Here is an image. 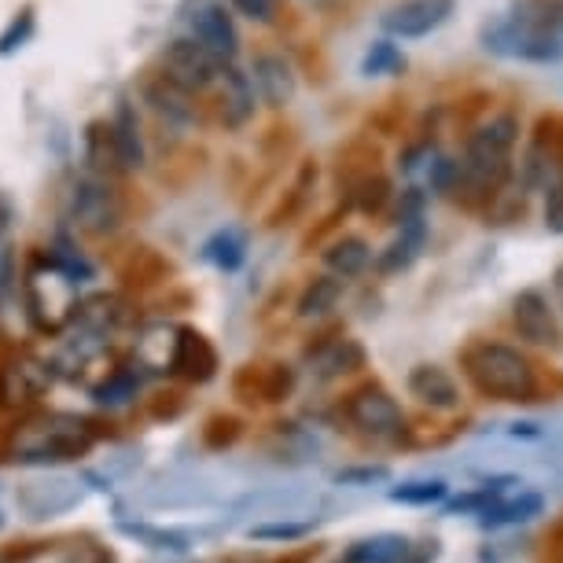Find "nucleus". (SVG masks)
I'll return each mask as SVG.
<instances>
[{
    "label": "nucleus",
    "instance_id": "5701e85b",
    "mask_svg": "<svg viewBox=\"0 0 563 563\" xmlns=\"http://www.w3.org/2000/svg\"><path fill=\"white\" fill-rule=\"evenodd\" d=\"M111 133H114V147H119L122 169H141L144 166V141H141V125H136V114L130 103H122L119 114L111 119Z\"/></svg>",
    "mask_w": 563,
    "mask_h": 563
},
{
    "label": "nucleus",
    "instance_id": "9b49d317",
    "mask_svg": "<svg viewBox=\"0 0 563 563\" xmlns=\"http://www.w3.org/2000/svg\"><path fill=\"white\" fill-rule=\"evenodd\" d=\"M512 324L519 339L534 346H545V350H560L563 346V328L556 321V310L549 306V299L541 291H519L516 302H512Z\"/></svg>",
    "mask_w": 563,
    "mask_h": 563
},
{
    "label": "nucleus",
    "instance_id": "f704fd0d",
    "mask_svg": "<svg viewBox=\"0 0 563 563\" xmlns=\"http://www.w3.org/2000/svg\"><path fill=\"white\" fill-rule=\"evenodd\" d=\"M30 34H34V8H23V12L8 23L4 34H0V56H12V52H19L30 41Z\"/></svg>",
    "mask_w": 563,
    "mask_h": 563
},
{
    "label": "nucleus",
    "instance_id": "72a5a7b5",
    "mask_svg": "<svg viewBox=\"0 0 563 563\" xmlns=\"http://www.w3.org/2000/svg\"><path fill=\"white\" fill-rule=\"evenodd\" d=\"M390 497L401 505H434L445 497V483L439 479H420V483H406V486H395Z\"/></svg>",
    "mask_w": 563,
    "mask_h": 563
},
{
    "label": "nucleus",
    "instance_id": "37998d69",
    "mask_svg": "<svg viewBox=\"0 0 563 563\" xmlns=\"http://www.w3.org/2000/svg\"><path fill=\"white\" fill-rule=\"evenodd\" d=\"M439 541H420V545H409V552H406V556H401L398 563H434V560H439Z\"/></svg>",
    "mask_w": 563,
    "mask_h": 563
},
{
    "label": "nucleus",
    "instance_id": "aec40b11",
    "mask_svg": "<svg viewBox=\"0 0 563 563\" xmlns=\"http://www.w3.org/2000/svg\"><path fill=\"white\" fill-rule=\"evenodd\" d=\"M310 361L317 379H335L365 365V346L354 343V339H328L317 350L310 346Z\"/></svg>",
    "mask_w": 563,
    "mask_h": 563
},
{
    "label": "nucleus",
    "instance_id": "2f4dec72",
    "mask_svg": "<svg viewBox=\"0 0 563 563\" xmlns=\"http://www.w3.org/2000/svg\"><path fill=\"white\" fill-rule=\"evenodd\" d=\"M89 328H97V332H103V328H114L122 321V302L111 299V295H97V299H89L85 306H78V313Z\"/></svg>",
    "mask_w": 563,
    "mask_h": 563
},
{
    "label": "nucleus",
    "instance_id": "39448f33",
    "mask_svg": "<svg viewBox=\"0 0 563 563\" xmlns=\"http://www.w3.org/2000/svg\"><path fill=\"white\" fill-rule=\"evenodd\" d=\"M486 48L497 52V56L523 59V63H560L563 59V37L556 30L534 26L519 15H508L486 30Z\"/></svg>",
    "mask_w": 563,
    "mask_h": 563
},
{
    "label": "nucleus",
    "instance_id": "dca6fc26",
    "mask_svg": "<svg viewBox=\"0 0 563 563\" xmlns=\"http://www.w3.org/2000/svg\"><path fill=\"white\" fill-rule=\"evenodd\" d=\"M295 67L276 52H262L254 56V89L269 108H288L295 97Z\"/></svg>",
    "mask_w": 563,
    "mask_h": 563
},
{
    "label": "nucleus",
    "instance_id": "4468645a",
    "mask_svg": "<svg viewBox=\"0 0 563 563\" xmlns=\"http://www.w3.org/2000/svg\"><path fill=\"white\" fill-rule=\"evenodd\" d=\"M192 37L203 45L210 56L221 63H232L240 52V30L225 12V4H203L192 15Z\"/></svg>",
    "mask_w": 563,
    "mask_h": 563
},
{
    "label": "nucleus",
    "instance_id": "4be33fe9",
    "mask_svg": "<svg viewBox=\"0 0 563 563\" xmlns=\"http://www.w3.org/2000/svg\"><path fill=\"white\" fill-rule=\"evenodd\" d=\"M412 541L401 534H372L346 549V563H398Z\"/></svg>",
    "mask_w": 563,
    "mask_h": 563
},
{
    "label": "nucleus",
    "instance_id": "79ce46f5",
    "mask_svg": "<svg viewBox=\"0 0 563 563\" xmlns=\"http://www.w3.org/2000/svg\"><path fill=\"white\" fill-rule=\"evenodd\" d=\"M232 8H236L240 15L254 19V23H273V15H276V0H232Z\"/></svg>",
    "mask_w": 563,
    "mask_h": 563
},
{
    "label": "nucleus",
    "instance_id": "20e7f679",
    "mask_svg": "<svg viewBox=\"0 0 563 563\" xmlns=\"http://www.w3.org/2000/svg\"><path fill=\"white\" fill-rule=\"evenodd\" d=\"M67 214L74 229L89 232V236H111L125 218V199L108 177H81L70 188Z\"/></svg>",
    "mask_w": 563,
    "mask_h": 563
},
{
    "label": "nucleus",
    "instance_id": "c03bdc74",
    "mask_svg": "<svg viewBox=\"0 0 563 563\" xmlns=\"http://www.w3.org/2000/svg\"><path fill=\"white\" fill-rule=\"evenodd\" d=\"M317 545H306V549H299V552H288L284 560H273V563H313V556H317Z\"/></svg>",
    "mask_w": 563,
    "mask_h": 563
},
{
    "label": "nucleus",
    "instance_id": "1a4fd4ad",
    "mask_svg": "<svg viewBox=\"0 0 563 563\" xmlns=\"http://www.w3.org/2000/svg\"><path fill=\"white\" fill-rule=\"evenodd\" d=\"M163 74L169 81H177V85H185L188 92H203L210 89V85L218 81V74L225 63L214 59L210 52L199 45L196 37H177V41H169V45L163 48Z\"/></svg>",
    "mask_w": 563,
    "mask_h": 563
},
{
    "label": "nucleus",
    "instance_id": "f257e3e1",
    "mask_svg": "<svg viewBox=\"0 0 563 563\" xmlns=\"http://www.w3.org/2000/svg\"><path fill=\"white\" fill-rule=\"evenodd\" d=\"M519 144V119L516 114H494L479 130L467 136L464 158L456 163V188L467 196H497L505 180L512 177V152Z\"/></svg>",
    "mask_w": 563,
    "mask_h": 563
},
{
    "label": "nucleus",
    "instance_id": "393cba45",
    "mask_svg": "<svg viewBox=\"0 0 563 563\" xmlns=\"http://www.w3.org/2000/svg\"><path fill=\"white\" fill-rule=\"evenodd\" d=\"M85 158L92 163L97 174H119L122 169V158H119V147H114V133H111V122H92L89 133H85Z\"/></svg>",
    "mask_w": 563,
    "mask_h": 563
},
{
    "label": "nucleus",
    "instance_id": "0eeeda50",
    "mask_svg": "<svg viewBox=\"0 0 563 563\" xmlns=\"http://www.w3.org/2000/svg\"><path fill=\"white\" fill-rule=\"evenodd\" d=\"M343 412L365 439H376V442H395L398 434L406 431L401 406L379 384H365L361 390H354V395L346 398Z\"/></svg>",
    "mask_w": 563,
    "mask_h": 563
},
{
    "label": "nucleus",
    "instance_id": "a211bd4d",
    "mask_svg": "<svg viewBox=\"0 0 563 563\" xmlns=\"http://www.w3.org/2000/svg\"><path fill=\"white\" fill-rule=\"evenodd\" d=\"M409 395L417 398L420 406H431V409H456L461 406L456 379L442 365H417L412 368L409 372Z\"/></svg>",
    "mask_w": 563,
    "mask_h": 563
},
{
    "label": "nucleus",
    "instance_id": "473e14b6",
    "mask_svg": "<svg viewBox=\"0 0 563 563\" xmlns=\"http://www.w3.org/2000/svg\"><path fill=\"white\" fill-rule=\"evenodd\" d=\"M387 199H390V185H387V177H379V174H368L354 192H350V203L357 210H365V214H379Z\"/></svg>",
    "mask_w": 563,
    "mask_h": 563
},
{
    "label": "nucleus",
    "instance_id": "c9c22d12",
    "mask_svg": "<svg viewBox=\"0 0 563 563\" xmlns=\"http://www.w3.org/2000/svg\"><path fill=\"white\" fill-rule=\"evenodd\" d=\"M119 530L130 538H144L152 549H185L188 545V538L174 534V530H155V527H141V523H119Z\"/></svg>",
    "mask_w": 563,
    "mask_h": 563
},
{
    "label": "nucleus",
    "instance_id": "b1692460",
    "mask_svg": "<svg viewBox=\"0 0 563 563\" xmlns=\"http://www.w3.org/2000/svg\"><path fill=\"white\" fill-rule=\"evenodd\" d=\"M339 299H343V280H339V276H317V280L306 284V291L299 299V317L317 321V317L332 313Z\"/></svg>",
    "mask_w": 563,
    "mask_h": 563
},
{
    "label": "nucleus",
    "instance_id": "412c9836",
    "mask_svg": "<svg viewBox=\"0 0 563 563\" xmlns=\"http://www.w3.org/2000/svg\"><path fill=\"white\" fill-rule=\"evenodd\" d=\"M321 258H324L328 273H332V276H339V280H354V276H361L368 269L372 251H368V243L361 236H339V240L328 243Z\"/></svg>",
    "mask_w": 563,
    "mask_h": 563
},
{
    "label": "nucleus",
    "instance_id": "7c9ffc66",
    "mask_svg": "<svg viewBox=\"0 0 563 563\" xmlns=\"http://www.w3.org/2000/svg\"><path fill=\"white\" fill-rule=\"evenodd\" d=\"M56 549V538H15L0 545V563H37Z\"/></svg>",
    "mask_w": 563,
    "mask_h": 563
},
{
    "label": "nucleus",
    "instance_id": "e433bc0d",
    "mask_svg": "<svg viewBox=\"0 0 563 563\" xmlns=\"http://www.w3.org/2000/svg\"><path fill=\"white\" fill-rule=\"evenodd\" d=\"M59 563H119V556H114V549H108L103 541L81 538L78 545L67 549V556H63Z\"/></svg>",
    "mask_w": 563,
    "mask_h": 563
},
{
    "label": "nucleus",
    "instance_id": "4c0bfd02",
    "mask_svg": "<svg viewBox=\"0 0 563 563\" xmlns=\"http://www.w3.org/2000/svg\"><path fill=\"white\" fill-rule=\"evenodd\" d=\"M310 523H262V527H251V538L254 541H299L310 534Z\"/></svg>",
    "mask_w": 563,
    "mask_h": 563
},
{
    "label": "nucleus",
    "instance_id": "6e6552de",
    "mask_svg": "<svg viewBox=\"0 0 563 563\" xmlns=\"http://www.w3.org/2000/svg\"><path fill=\"white\" fill-rule=\"evenodd\" d=\"M423 243H428V221H423V196L417 188H409L401 196L398 207V236L390 240V247L379 254V273H401L420 258Z\"/></svg>",
    "mask_w": 563,
    "mask_h": 563
},
{
    "label": "nucleus",
    "instance_id": "f8f14e48",
    "mask_svg": "<svg viewBox=\"0 0 563 563\" xmlns=\"http://www.w3.org/2000/svg\"><path fill=\"white\" fill-rule=\"evenodd\" d=\"M232 390L247 406H254V401L276 406V401H284L295 390V368L280 365V361H273V365H243L236 379H232Z\"/></svg>",
    "mask_w": 563,
    "mask_h": 563
},
{
    "label": "nucleus",
    "instance_id": "f03ea898",
    "mask_svg": "<svg viewBox=\"0 0 563 563\" xmlns=\"http://www.w3.org/2000/svg\"><path fill=\"white\" fill-rule=\"evenodd\" d=\"M97 445L92 420L70 417V412H48V417L26 420L12 434V461L19 464H67L89 456Z\"/></svg>",
    "mask_w": 563,
    "mask_h": 563
},
{
    "label": "nucleus",
    "instance_id": "423d86ee",
    "mask_svg": "<svg viewBox=\"0 0 563 563\" xmlns=\"http://www.w3.org/2000/svg\"><path fill=\"white\" fill-rule=\"evenodd\" d=\"M74 288V273H67L56 258L41 262L34 273L26 276V306H30V321H34L41 332H59L63 324L78 313V306L70 302H56V291Z\"/></svg>",
    "mask_w": 563,
    "mask_h": 563
},
{
    "label": "nucleus",
    "instance_id": "cd10ccee",
    "mask_svg": "<svg viewBox=\"0 0 563 563\" xmlns=\"http://www.w3.org/2000/svg\"><path fill=\"white\" fill-rule=\"evenodd\" d=\"M361 70H365L368 78L401 74V70H406V52H401L395 41H376V45L365 52V63H361Z\"/></svg>",
    "mask_w": 563,
    "mask_h": 563
},
{
    "label": "nucleus",
    "instance_id": "bb28decb",
    "mask_svg": "<svg viewBox=\"0 0 563 563\" xmlns=\"http://www.w3.org/2000/svg\"><path fill=\"white\" fill-rule=\"evenodd\" d=\"M243 236L240 232H232V229H225V232H218V236H210L207 240V247H203V254L210 262L218 265V269H225V273H236L240 265H243Z\"/></svg>",
    "mask_w": 563,
    "mask_h": 563
},
{
    "label": "nucleus",
    "instance_id": "6ab92c4d",
    "mask_svg": "<svg viewBox=\"0 0 563 563\" xmlns=\"http://www.w3.org/2000/svg\"><path fill=\"white\" fill-rule=\"evenodd\" d=\"M144 100L152 103L155 114H163L166 122H192L196 114V103H192V92L185 89V85L169 81L163 70L155 74V78L144 81Z\"/></svg>",
    "mask_w": 563,
    "mask_h": 563
},
{
    "label": "nucleus",
    "instance_id": "ddd939ff",
    "mask_svg": "<svg viewBox=\"0 0 563 563\" xmlns=\"http://www.w3.org/2000/svg\"><path fill=\"white\" fill-rule=\"evenodd\" d=\"M450 15H453V0H401V4H395L384 15V30L401 41L428 37L431 30L450 23Z\"/></svg>",
    "mask_w": 563,
    "mask_h": 563
},
{
    "label": "nucleus",
    "instance_id": "a18cd8bd",
    "mask_svg": "<svg viewBox=\"0 0 563 563\" xmlns=\"http://www.w3.org/2000/svg\"><path fill=\"white\" fill-rule=\"evenodd\" d=\"M552 291H556V299H560V306H563V265L556 273H552Z\"/></svg>",
    "mask_w": 563,
    "mask_h": 563
},
{
    "label": "nucleus",
    "instance_id": "a19ab883",
    "mask_svg": "<svg viewBox=\"0 0 563 563\" xmlns=\"http://www.w3.org/2000/svg\"><path fill=\"white\" fill-rule=\"evenodd\" d=\"M387 467L384 464H372V467H350V472H339L335 483L339 486H357V483H384L387 479Z\"/></svg>",
    "mask_w": 563,
    "mask_h": 563
},
{
    "label": "nucleus",
    "instance_id": "7ed1b4c3",
    "mask_svg": "<svg viewBox=\"0 0 563 563\" xmlns=\"http://www.w3.org/2000/svg\"><path fill=\"white\" fill-rule=\"evenodd\" d=\"M464 376L494 401H530L538 395V372L527 354L508 343H472L461 354Z\"/></svg>",
    "mask_w": 563,
    "mask_h": 563
},
{
    "label": "nucleus",
    "instance_id": "9d476101",
    "mask_svg": "<svg viewBox=\"0 0 563 563\" xmlns=\"http://www.w3.org/2000/svg\"><path fill=\"white\" fill-rule=\"evenodd\" d=\"M166 372H174L185 384H210L218 376L214 343L203 332H196V328H177L174 339H169Z\"/></svg>",
    "mask_w": 563,
    "mask_h": 563
},
{
    "label": "nucleus",
    "instance_id": "ea45409f",
    "mask_svg": "<svg viewBox=\"0 0 563 563\" xmlns=\"http://www.w3.org/2000/svg\"><path fill=\"white\" fill-rule=\"evenodd\" d=\"M545 225L552 232H563V169L552 177V185L545 188Z\"/></svg>",
    "mask_w": 563,
    "mask_h": 563
},
{
    "label": "nucleus",
    "instance_id": "f3484780",
    "mask_svg": "<svg viewBox=\"0 0 563 563\" xmlns=\"http://www.w3.org/2000/svg\"><path fill=\"white\" fill-rule=\"evenodd\" d=\"M218 114H221V122L225 125H243L254 114V81L247 78L243 70H236L232 63H225L218 74Z\"/></svg>",
    "mask_w": 563,
    "mask_h": 563
},
{
    "label": "nucleus",
    "instance_id": "58836bf2",
    "mask_svg": "<svg viewBox=\"0 0 563 563\" xmlns=\"http://www.w3.org/2000/svg\"><path fill=\"white\" fill-rule=\"evenodd\" d=\"M185 395L180 390H158V395L147 401V412H152L155 420H177L180 412H185Z\"/></svg>",
    "mask_w": 563,
    "mask_h": 563
},
{
    "label": "nucleus",
    "instance_id": "a878e982",
    "mask_svg": "<svg viewBox=\"0 0 563 563\" xmlns=\"http://www.w3.org/2000/svg\"><path fill=\"white\" fill-rule=\"evenodd\" d=\"M545 508V497L541 494H519L516 501H505V505H490L483 512V527H512V523H527V519L541 516Z\"/></svg>",
    "mask_w": 563,
    "mask_h": 563
},
{
    "label": "nucleus",
    "instance_id": "c85d7f7f",
    "mask_svg": "<svg viewBox=\"0 0 563 563\" xmlns=\"http://www.w3.org/2000/svg\"><path fill=\"white\" fill-rule=\"evenodd\" d=\"M243 439V420L240 417H232V412H218V417H210L203 423V445L207 450H232Z\"/></svg>",
    "mask_w": 563,
    "mask_h": 563
},
{
    "label": "nucleus",
    "instance_id": "c756f323",
    "mask_svg": "<svg viewBox=\"0 0 563 563\" xmlns=\"http://www.w3.org/2000/svg\"><path fill=\"white\" fill-rule=\"evenodd\" d=\"M136 387H141V379H136L133 368H119L111 372L103 384L92 390V398L100 401V406H122V401H130L136 395Z\"/></svg>",
    "mask_w": 563,
    "mask_h": 563
},
{
    "label": "nucleus",
    "instance_id": "2eb2a0df",
    "mask_svg": "<svg viewBox=\"0 0 563 563\" xmlns=\"http://www.w3.org/2000/svg\"><path fill=\"white\" fill-rule=\"evenodd\" d=\"M48 384V368L37 365V361H8V365H0V412L41 398Z\"/></svg>",
    "mask_w": 563,
    "mask_h": 563
}]
</instances>
